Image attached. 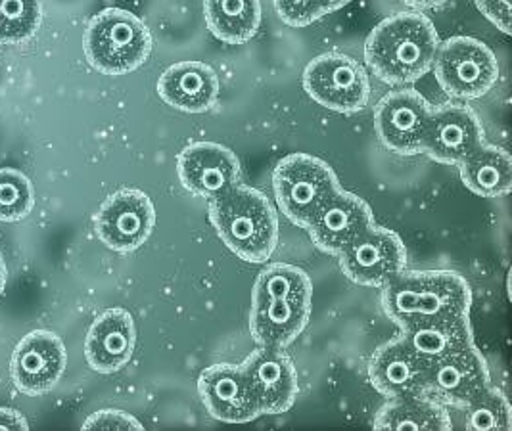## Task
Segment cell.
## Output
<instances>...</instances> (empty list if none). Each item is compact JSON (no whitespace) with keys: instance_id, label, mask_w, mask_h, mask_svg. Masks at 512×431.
Here are the masks:
<instances>
[{"instance_id":"21","label":"cell","mask_w":512,"mask_h":431,"mask_svg":"<svg viewBox=\"0 0 512 431\" xmlns=\"http://www.w3.org/2000/svg\"><path fill=\"white\" fill-rule=\"evenodd\" d=\"M158 94L167 106L179 112L204 114L219 98V77L202 62H179L163 71Z\"/></svg>"},{"instance_id":"33","label":"cell","mask_w":512,"mask_h":431,"mask_svg":"<svg viewBox=\"0 0 512 431\" xmlns=\"http://www.w3.org/2000/svg\"><path fill=\"white\" fill-rule=\"evenodd\" d=\"M405 6L413 8L415 12H422V10H436L442 8L443 4H447L449 0H399Z\"/></svg>"},{"instance_id":"29","label":"cell","mask_w":512,"mask_h":431,"mask_svg":"<svg viewBox=\"0 0 512 431\" xmlns=\"http://www.w3.org/2000/svg\"><path fill=\"white\" fill-rule=\"evenodd\" d=\"M280 20L290 27H307L330 14L328 0H273Z\"/></svg>"},{"instance_id":"24","label":"cell","mask_w":512,"mask_h":431,"mask_svg":"<svg viewBox=\"0 0 512 431\" xmlns=\"http://www.w3.org/2000/svg\"><path fill=\"white\" fill-rule=\"evenodd\" d=\"M461 181L482 198H505L512 186V161L507 150L484 144L459 163Z\"/></svg>"},{"instance_id":"9","label":"cell","mask_w":512,"mask_h":431,"mask_svg":"<svg viewBox=\"0 0 512 431\" xmlns=\"http://www.w3.org/2000/svg\"><path fill=\"white\" fill-rule=\"evenodd\" d=\"M156 225L152 200L135 188L117 190L104 200L94 215L98 240L117 253L139 250Z\"/></svg>"},{"instance_id":"34","label":"cell","mask_w":512,"mask_h":431,"mask_svg":"<svg viewBox=\"0 0 512 431\" xmlns=\"http://www.w3.org/2000/svg\"><path fill=\"white\" fill-rule=\"evenodd\" d=\"M6 276H8V271H6V263H4V257H2V253H0V294L4 292V286H6Z\"/></svg>"},{"instance_id":"18","label":"cell","mask_w":512,"mask_h":431,"mask_svg":"<svg viewBox=\"0 0 512 431\" xmlns=\"http://www.w3.org/2000/svg\"><path fill=\"white\" fill-rule=\"evenodd\" d=\"M198 393L211 418L246 424L261 416L242 364H213L200 374Z\"/></svg>"},{"instance_id":"7","label":"cell","mask_w":512,"mask_h":431,"mask_svg":"<svg viewBox=\"0 0 512 431\" xmlns=\"http://www.w3.org/2000/svg\"><path fill=\"white\" fill-rule=\"evenodd\" d=\"M434 75L455 100H476L499 83V62L488 45L472 37H453L438 46Z\"/></svg>"},{"instance_id":"4","label":"cell","mask_w":512,"mask_h":431,"mask_svg":"<svg viewBox=\"0 0 512 431\" xmlns=\"http://www.w3.org/2000/svg\"><path fill=\"white\" fill-rule=\"evenodd\" d=\"M472 307V290L455 271H401L382 286V309L397 328L420 320L465 315Z\"/></svg>"},{"instance_id":"5","label":"cell","mask_w":512,"mask_h":431,"mask_svg":"<svg viewBox=\"0 0 512 431\" xmlns=\"http://www.w3.org/2000/svg\"><path fill=\"white\" fill-rule=\"evenodd\" d=\"M83 48L96 71L119 77L139 69L148 60L152 35L135 14L121 8H106L87 25Z\"/></svg>"},{"instance_id":"15","label":"cell","mask_w":512,"mask_h":431,"mask_svg":"<svg viewBox=\"0 0 512 431\" xmlns=\"http://www.w3.org/2000/svg\"><path fill=\"white\" fill-rule=\"evenodd\" d=\"M242 368L261 416H277L292 409L300 384L298 370L284 349L257 345L256 351L242 363Z\"/></svg>"},{"instance_id":"2","label":"cell","mask_w":512,"mask_h":431,"mask_svg":"<svg viewBox=\"0 0 512 431\" xmlns=\"http://www.w3.org/2000/svg\"><path fill=\"white\" fill-rule=\"evenodd\" d=\"M440 37L420 12H399L378 23L365 43V62L386 85L417 83L434 64Z\"/></svg>"},{"instance_id":"12","label":"cell","mask_w":512,"mask_h":431,"mask_svg":"<svg viewBox=\"0 0 512 431\" xmlns=\"http://www.w3.org/2000/svg\"><path fill=\"white\" fill-rule=\"evenodd\" d=\"M68 353L62 340L48 330H35L16 345L10 376L18 391L39 397L52 391L64 376Z\"/></svg>"},{"instance_id":"14","label":"cell","mask_w":512,"mask_h":431,"mask_svg":"<svg viewBox=\"0 0 512 431\" xmlns=\"http://www.w3.org/2000/svg\"><path fill=\"white\" fill-rule=\"evenodd\" d=\"M489 384L488 361L472 345L426 366L424 395L445 407L461 409Z\"/></svg>"},{"instance_id":"16","label":"cell","mask_w":512,"mask_h":431,"mask_svg":"<svg viewBox=\"0 0 512 431\" xmlns=\"http://www.w3.org/2000/svg\"><path fill=\"white\" fill-rule=\"evenodd\" d=\"M374 223L369 204L357 194L340 188L317 209L305 230L319 250L338 255Z\"/></svg>"},{"instance_id":"35","label":"cell","mask_w":512,"mask_h":431,"mask_svg":"<svg viewBox=\"0 0 512 431\" xmlns=\"http://www.w3.org/2000/svg\"><path fill=\"white\" fill-rule=\"evenodd\" d=\"M351 0H328V4H330V12H334V10H340V8H344L346 4H350Z\"/></svg>"},{"instance_id":"17","label":"cell","mask_w":512,"mask_h":431,"mask_svg":"<svg viewBox=\"0 0 512 431\" xmlns=\"http://www.w3.org/2000/svg\"><path fill=\"white\" fill-rule=\"evenodd\" d=\"M177 173L190 194L213 200L240 184V161L217 142H194L179 154Z\"/></svg>"},{"instance_id":"32","label":"cell","mask_w":512,"mask_h":431,"mask_svg":"<svg viewBox=\"0 0 512 431\" xmlns=\"http://www.w3.org/2000/svg\"><path fill=\"white\" fill-rule=\"evenodd\" d=\"M0 430H29V424L22 412L0 407Z\"/></svg>"},{"instance_id":"25","label":"cell","mask_w":512,"mask_h":431,"mask_svg":"<svg viewBox=\"0 0 512 431\" xmlns=\"http://www.w3.org/2000/svg\"><path fill=\"white\" fill-rule=\"evenodd\" d=\"M204 18L215 39L244 45L256 37L261 25L259 0H204Z\"/></svg>"},{"instance_id":"1","label":"cell","mask_w":512,"mask_h":431,"mask_svg":"<svg viewBox=\"0 0 512 431\" xmlns=\"http://www.w3.org/2000/svg\"><path fill=\"white\" fill-rule=\"evenodd\" d=\"M313 284L290 263H271L257 274L252 294L250 332L257 345L286 349L311 317Z\"/></svg>"},{"instance_id":"13","label":"cell","mask_w":512,"mask_h":431,"mask_svg":"<svg viewBox=\"0 0 512 431\" xmlns=\"http://www.w3.org/2000/svg\"><path fill=\"white\" fill-rule=\"evenodd\" d=\"M484 144L486 131L478 115L468 106L443 104L432 110L422 154L438 163L459 165Z\"/></svg>"},{"instance_id":"27","label":"cell","mask_w":512,"mask_h":431,"mask_svg":"<svg viewBox=\"0 0 512 431\" xmlns=\"http://www.w3.org/2000/svg\"><path fill=\"white\" fill-rule=\"evenodd\" d=\"M41 0H0V45H20L41 27Z\"/></svg>"},{"instance_id":"30","label":"cell","mask_w":512,"mask_h":431,"mask_svg":"<svg viewBox=\"0 0 512 431\" xmlns=\"http://www.w3.org/2000/svg\"><path fill=\"white\" fill-rule=\"evenodd\" d=\"M83 430H144V426L139 420L125 412V410L106 409L98 410L91 414L85 424Z\"/></svg>"},{"instance_id":"19","label":"cell","mask_w":512,"mask_h":431,"mask_svg":"<svg viewBox=\"0 0 512 431\" xmlns=\"http://www.w3.org/2000/svg\"><path fill=\"white\" fill-rule=\"evenodd\" d=\"M137 343L135 320L129 311L114 307L98 315L85 340V359L94 372L114 374L131 361Z\"/></svg>"},{"instance_id":"22","label":"cell","mask_w":512,"mask_h":431,"mask_svg":"<svg viewBox=\"0 0 512 431\" xmlns=\"http://www.w3.org/2000/svg\"><path fill=\"white\" fill-rule=\"evenodd\" d=\"M399 336L426 364L474 345L470 313L420 320L401 328Z\"/></svg>"},{"instance_id":"6","label":"cell","mask_w":512,"mask_h":431,"mask_svg":"<svg viewBox=\"0 0 512 431\" xmlns=\"http://www.w3.org/2000/svg\"><path fill=\"white\" fill-rule=\"evenodd\" d=\"M340 188L334 169L309 154H290L280 159L273 173L275 200L282 215L303 230L317 209Z\"/></svg>"},{"instance_id":"20","label":"cell","mask_w":512,"mask_h":431,"mask_svg":"<svg viewBox=\"0 0 512 431\" xmlns=\"http://www.w3.org/2000/svg\"><path fill=\"white\" fill-rule=\"evenodd\" d=\"M426 366L419 355L399 336L374 351L369 361V380L388 399L424 395Z\"/></svg>"},{"instance_id":"8","label":"cell","mask_w":512,"mask_h":431,"mask_svg":"<svg viewBox=\"0 0 512 431\" xmlns=\"http://www.w3.org/2000/svg\"><path fill=\"white\" fill-rule=\"evenodd\" d=\"M303 89L330 112L355 114L369 104L371 79L355 58L342 52H326L307 64Z\"/></svg>"},{"instance_id":"26","label":"cell","mask_w":512,"mask_h":431,"mask_svg":"<svg viewBox=\"0 0 512 431\" xmlns=\"http://www.w3.org/2000/svg\"><path fill=\"white\" fill-rule=\"evenodd\" d=\"M461 410L466 430L509 431L512 428L511 405L503 391L491 384L476 393Z\"/></svg>"},{"instance_id":"3","label":"cell","mask_w":512,"mask_h":431,"mask_svg":"<svg viewBox=\"0 0 512 431\" xmlns=\"http://www.w3.org/2000/svg\"><path fill=\"white\" fill-rule=\"evenodd\" d=\"M210 221L221 242L246 263L261 265L279 246V215L263 192L236 184L208 200Z\"/></svg>"},{"instance_id":"28","label":"cell","mask_w":512,"mask_h":431,"mask_svg":"<svg viewBox=\"0 0 512 431\" xmlns=\"http://www.w3.org/2000/svg\"><path fill=\"white\" fill-rule=\"evenodd\" d=\"M35 207L33 184L22 171L12 167L0 169V221L18 223L31 215Z\"/></svg>"},{"instance_id":"10","label":"cell","mask_w":512,"mask_h":431,"mask_svg":"<svg viewBox=\"0 0 512 431\" xmlns=\"http://www.w3.org/2000/svg\"><path fill=\"white\" fill-rule=\"evenodd\" d=\"M340 269L359 286L382 288L394 276L407 269V250L401 238L390 228L374 223L346 250L338 253Z\"/></svg>"},{"instance_id":"31","label":"cell","mask_w":512,"mask_h":431,"mask_svg":"<svg viewBox=\"0 0 512 431\" xmlns=\"http://www.w3.org/2000/svg\"><path fill=\"white\" fill-rule=\"evenodd\" d=\"M478 10L505 35H511V0H474Z\"/></svg>"},{"instance_id":"23","label":"cell","mask_w":512,"mask_h":431,"mask_svg":"<svg viewBox=\"0 0 512 431\" xmlns=\"http://www.w3.org/2000/svg\"><path fill=\"white\" fill-rule=\"evenodd\" d=\"M374 430H453L447 407L428 395H405L388 399L376 412Z\"/></svg>"},{"instance_id":"11","label":"cell","mask_w":512,"mask_h":431,"mask_svg":"<svg viewBox=\"0 0 512 431\" xmlns=\"http://www.w3.org/2000/svg\"><path fill=\"white\" fill-rule=\"evenodd\" d=\"M428 100L413 89L388 92L374 108V133L399 156L422 154V142L432 115Z\"/></svg>"}]
</instances>
